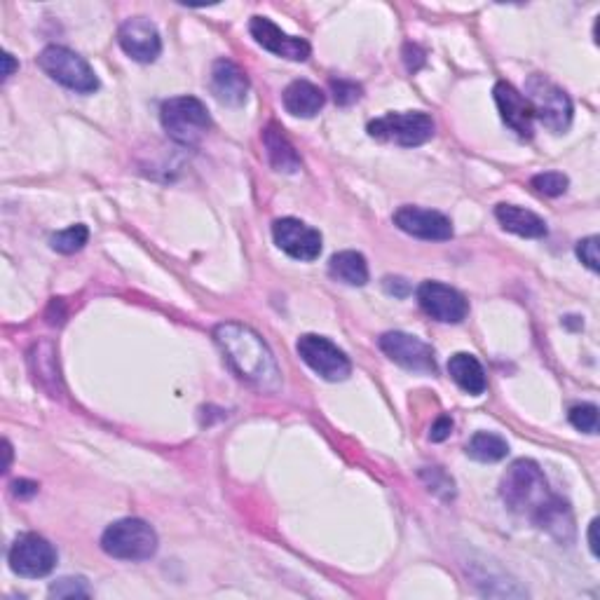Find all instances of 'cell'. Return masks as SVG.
Masks as SVG:
<instances>
[{"label":"cell","instance_id":"obj_1","mask_svg":"<svg viewBox=\"0 0 600 600\" xmlns=\"http://www.w3.org/2000/svg\"><path fill=\"white\" fill-rule=\"evenodd\" d=\"M500 495L514 514L528 516L537 528L561 544L575 540V518L570 504L549 490L544 472L535 460H516L502 476Z\"/></svg>","mask_w":600,"mask_h":600},{"label":"cell","instance_id":"obj_2","mask_svg":"<svg viewBox=\"0 0 600 600\" xmlns=\"http://www.w3.org/2000/svg\"><path fill=\"white\" fill-rule=\"evenodd\" d=\"M214 340L221 347L230 368L263 392H277L282 385L277 359L268 343L247 324L223 322L214 329Z\"/></svg>","mask_w":600,"mask_h":600},{"label":"cell","instance_id":"obj_3","mask_svg":"<svg viewBox=\"0 0 600 600\" xmlns=\"http://www.w3.org/2000/svg\"><path fill=\"white\" fill-rule=\"evenodd\" d=\"M101 549L118 561H148L158 551V533L143 518H120L104 530Z\"/></svg>","mask_w":600,"mask_h":600},{"label":"cell","instance_id":"obj_4","mask_svg":"<svg viewBox=\"0 0 600 600\" xmlns=\"http://www.w3.org/2000/svg\"><path fill=\"white\" fill-rule=\"evenodd\" d=\"M38 66L50 75L54 83L78 94H94L99 90V78L85 57L64 45H47L38 54Z\"/></svg>","mask_w":600,"mask_h":600},{"label":"cell","instance_id":"obj_5","mask_svg":"<svg viewBox=\"0 0 600 600\" xmlns=\"http://www.w3.org/2000/svg\"><path fill=\"white\" fill-rule=\"evenodd\" d=\"M160 120L165 132L181 146H197L211 129L207 106L195 97L167 99L160 108Z\"/></svg>","mask_w":600,"mask_h":600},{"label":"cell","instance_id":"obj_6","mask_svg":"<svg viewBox=\"0 0 600 600\" xmlns=\"http://www.w3.org/2000/svg\"><path fill=\"white\" fill-rule=\"evenodd\" d=\"M525 99L533 106L535 118L542 122L549 132L563 134L572 125V101L563 87H558L547 75H530L525 83Z\"/></svg>","mask_w":600,"mask_h":600},{"label":"cell","instance_id":"obj_7","mask_svg":"<svg viewBox=\"0 0 600 600\" xmlns=\"http://www.w3.org/2000/svg\"><path fill=\"white\" fill-rule=\"evenodd\" d=\"M368 134L378 141H390L404 148H415L434 136V120L422 111L387 113L368 122Z\"/></svg>","mask_w":600,"mask_h":600},{"label":"cell","instance_id":"obj_8","mask_svg":"<svg viewBox=\"0 0 600 600\" xmlns=\"http://www.w3.org/2000/svg\"><path fill=\"white\" fill-rule=\"evenodd\" d=\"M296 350L300 359L315 371L319 378L329 380V383H340L352 373V361L347 354L340 350L336 343L329 338L317 336V333H305L298 338Z\"/></svg>","mask_w":600,"mask_h":600},{"label":"cell","instance_id":"obj_9","mask_svg":"<svg viewBox=\"0 0 600 600\" xmlns=\"http://www.w3.org/2000/svg\"><path fill=\"white\" fill-rule=\"evenodd\" d=\"M10 570L19 577L26 579H38L50 575L57 565V551L45 537L36 533H24L12 542L10 554H8Z\"/></svg>","mask_w":600,"mask_h":600},{"label":"cell","instance_id":"obj_10","mask_svg":"<svg viewBox=\"0 0 600 600\" xmlns=\"http://www.w3.org/2000/svg\"><path fill=\"white\" fill-rule=\"evenodd\" d=\"M418 303L425 315L443 324H460L469 315V303L458 289L443 282H422L418 286Z\"/></svg>","mask_w":600,"mask_h":600},{"label":"cell","instance_id":"obj_11","mask_svg":"<svg viewBox=\"0 0 600 600\" xmlns=\"http://www.w3.org/2000/svg\"><path fill=\"white\" fill-rule=\"evenodd\" d=\"M380 350L390 357L394 364L408 368L415 373H436V357L432 345L418 336L404 331H390L380 336Z\"/></svg>","mask_w":600,"mask_h":600},{"label":"cell","instance_id":"obj_12","mask_svg":"<svg viewBox=\"0 0 600 600\" xmlns=\"http://www.w3.org/2000/svg\"><path fill=\"white\" fill-rule=\"evenodd\" d=\"M272 237H275L277 247L286 256L296 258V261L312 263L322 254V235H319V230L310 228L308 223L298 221V218H279L272 225Z\"/></svg>","mask_w":600,"mask_h":600},{"label":"cell","instance_id":"obj_13","mask_svg":"<svg viewBox=\"0 0 600 600\" xmlns=\"http://www.w3.org/2000/svg\"><path fill=\"white\" fill-rule=\"evenodd\" d=\"M394 225L401 233L427 242H448L453 237V223L448 216L434 209L411 207V204L394 211Z\"/></svg>","mask_w":600,"mask_h":600},{"label":"cell","instance_id":"obj_14","mask_svg":"<svg viewBox=\"0 0 600 600\" xmlns=\"http://www.w3.org/2000/svg\"><path fill=\"white\" fill-rule=\"evenodd\" d=\"M118 43L127 57L139 64H153L162 52V38L158 26L146 17H132L122 22L118 31Z\"/></svg>","mask_w":600,"mask_h":600},{"label":"cell","instance_id":"obj_15","mask_svg":"<svg viewBox=\"0 0 600 600\" xmlns=\"http://www.w3.org/2000/svg\"><path fill=\"white\" fill-rule=\"evenodd\" d=\"M249 31L263 50L277 54V57L282 59L305 61L312 52L308 40L289 36V33H284L275 22H270L268 17H251Z\"/></svg>","mask_w":600,"mask_h":600},{"label":"cell","instance_id":"obj_16","mask_svg":"<svg viewBox=\"0 0 600 600\" xmlns=\"http://www.w3.org/2000/svg\"><path fill=\"white\" fill-rule=\"evenodd\" d=\"M497 111H500L504 125H507L511 132H516L521 139H530L533 136V122H535V113L530 101L525 99V94L516 90L514 85L509 83H497L493 90Z\"/></svg>","mask_w":600,"mask_h":600},{"label":"cell","instance_id":"obj_17","mask_svg":"<svg viewBox=\"0 0 600 600\" xmlns=\"http://www.w3.org/2000/svg\"><path fill=\"white\" fill-rule=\"evenodd\" d=\"M211 92L225 106H242L249 94V78L242 66L230 59H218L211 66Z\"/></svg>","mask_w":600,"mask_h":600},{"label":"cell","instance_id":"obj_18","mask_svg":"<svg viewBox=\"0 0 600 600\" xmlns=\"http://www.w3.org/2000/svg\"><path fill=\"white\" fill-rule=\"evenodd\" d=\"M495 218L507 233L518 237H528V240H540L547 235V221L537 216L535 211L516 207V204H497Z\"/></svg>","mask_w":600,"mask_h":600},{"label":"cell","instance_id":"obj_19","mask_svg":"<svg viewBox=\"0 0 600 600\" xmlns=\"http://www.w3.org/2000/svg\"><path fill=\"white\" fill-rule=\"evenodd\" d=\"M284 108L296 118H315L326 104L324 92L308 80H293L282 94Z\"/></svg>","mask_w":600,"mask_h":600},{"label":"cell","instance_id":"obj_20","mask_svg":"<svg viewBox=\"0 0 600 600\" xmlns=\"http://www.w3.org/2000/svg\"><path fill=\"white\" fill-rule=\"evenodd\" d=\"M448 375L455 380V385H458L460 390H465L467 394H474V397H479V394L486 392L488 387L486 371H483L481 361L476 359L474 354H467V352L453 354L448 361Z\"/></svg>","mask_w":600,"mask_h":600},{"label":"cell","instance_id":"obj_21","mask_svg":"<svg viewBox=\"0 0 600 600\" xmlns=\"http://www.w3.org/2000/svg\"><path fill=\"white\" fill-rule=\"evenodd\" d=\"M263 143L265 150H268L270 165L277 169V172L284 174H296L300 169V158L296 153V148L291 146V141L286 139L282 129L277 125H268L263 129Z\"/></svg>","mask_w":600,"mask_h":600},{"label":"cell","instance_id":"obj_22","mask_svg":"<svg viewBox=\"0 0 600 600\" xmlns=\"http://www.w3.org/2000/svg\"><path fill=\"white\" fill-rule=\"evenodd\" d=\"M329 275L347 286H364L368 282V263L359 251H340L331 256Z\"/></svg>","mask_w":600,"mask_h":600},{"label":"cell","instance_id":"obj_23","mask_svg":"<svg viewBox=\"0 0 600 600\" xmlns=\"http://www.w3.org/2000/svg\"><path fill=\"white\" fill-rule=\"evenodd\" d=\"M467 455L479 462H500L509 455V443L500 434L476 432L467 443Z\"/></svg>","mask_w":600,"mask_h":600},{"label":"cell","instance_id":"obj_24","mask_svg":"<svg viewBox=\"0 0 600 600\" xmlns=\"http://www.w3.org/2000/svg\"><path fill=\"white\" fill-rule=\"evenodd\" d=\"M90 240V230H87V225L78 223L71 225V228L61 230V233L50 237V247L54 251H59V254H75V251H80Z\"/></svg>","mask_w":600,"mask_h":600},{"label":"cell","instance_id":"obj_25","mask_svg":"<svg viewBox=\"0 0 600 600\" xmlns=\"http://www.w3.org/2000/svg\"><path fill=\"white\" fill-rule=\"evenodd\" d=\"M420 479L427 483V488L432 490L434 495L443 497V500H450V497H455V481L450 479V476L443 472L441 467H425L420 472Z\"/></svg>","mask_w":600,"mask_h":600},{"label":"cell","instance_id":"obj_26","mask_svg":"<svg viewBox=\"0 0 600 600\" xmlns=\"http://www.w3.org/2000/svg\"><path fill=\"white\" fill-rule=\"evenodd\" d=\"M50 596L57 598H90L92 589L85 577H61L50 586Z\"/></svg>","mask_w":600,"mask_h":600},{"label":"cell","instance_id":"obj_27","mask_svg":"<svg viewBox=\"0 0 600 600\" xmlns=\"http://www.w3.org/2000/svg\"><path fill=\"white\" fill-rule=\"evenodd\" d=\"M568 186H570L568 176L561 172H544V174L533 176V188L537 190V193H542L547 197L563 195L565 190H568Z\"/></svg>","mask_w":600,"mask_h":600},{"label":"cell","instance_id":"obj_28","mask_svg":"<svg viewBox=\"0 0 600 600\" xmlns=\"http://www.w3.org/2000/svg\"><path fill=\"white\" fill-rule=\"evenodd\" d=\"M570 422L579 432L596 434L598 432V406L579 404L570 408Z\"/></svg>","mask_w":600,"mask_h":600},{"label":"cell","instance_id":"obj_29","mask_svg":"<svg viewBox=\"0 0 600 600\" xmlns=\"http://www.w3.org/2000/svg\"><path fill=\"white\" fill-rule=\"evenodd\" d=\"M331 92L338 106H352L361 99V85L352 80H331Z\"/></svg>","mask_w":600,"mask_h":600},{"label":"cell","instance_id":"obj_30","mask_svg":"<svg viewBox=\"0 0 600 600\" xmlns=\"http://www.w3.org/2000/svg\"><path fill=\"white\" fill-rule=\"evenodd\" d=\"M598 237L591 235V237H584V240L577 242V258L582 261L586 268H589L591 272H598L600 270V256H598Z\"/></svg>","mask_w":600,"mask_h":600},{"label":"cell","instance_id":"obj_31","mask_svg":"<svg viewBox=\"0 0 600 600\" xmlns=\"http://www.w3.org/2000/svg\"><path fill=\"white\" fill-rule=\"evenodd\" d=\"M450 432H453V418H450V415H439L432 425V429H429V441H434V443L446 441Z\"/></svg>","mask_w":600,"mask_h":600},{"label":"cell","instance_id":"obj_32","mask_svg":"<svg viewBox=\"0 0 600 600\" xmlns=\"http://www.w3.org/2000/svg\"><path fill=\"white\" fill-rule=\"evenodd\" d=\"M404 59H406L408 71H413V73H415L422 64H425V52H422L418 45H411V43H408V45L404 47Z\"/></svg>","mask_w":600,"mask_h":600},{"label":"cell","instance_id":"obj_33","mask_svg":"<svg viewBox=\"0 0 600 600\" xmlns=\"http://www.w3.org/2000/svg\"><path fill=\"white\" fill-rule=\"evenodd\" d=\"M36 493H38V483L26 479H19L12 483V495L19 497V500H26V497H33Z\"/></svg>","mask_w":600,"mask_h":600},{"label":"cell","instance_id":"obj_34","mask_svg":"<svg viewBox=\"0 0 600 600\" xmlns=\"http://www.w3.org/2000/svg\"><path fill=\"white\" fill-rule=\"evenodd\" d=\"M385 289L390 291L392 296L404 298V296H408V291H411V284H408L406 279H401V277H387L385 279Z\"/></svg>","mask_w":600,"mask_h":600},{"label":"cell","instance_id":"obj_35","mask_svg":"<svg viewBox=\"0 0 600 600\" xmlns=\"http://www.w3.org/2000/svg\"><path fill=\"white\" fill-rule=\"evenodd\" d=\"M596 530H598V518H593L591 525H589V547H591V554L598 556V537H596Z\"/></svg>","mask_w":600,"mask_h":600},{"label":"cell","instance_id":"obj_36","mask_svg":"<svg viewBox=\"0 0 600 600\" xmlns=\"http://www.w3.org/2000/svg\"><path fill=\"white\" fill-rule=\"evenodd\" d=\"M3 80H8L12 73H15V68H17V64H15V59H12V54L10 52H5L3 54Z\"/></svg>","mask_w":600,"mask_h":600},{"label":"cell","instance_id":"obj_37","mask_svg":"<svg viewBox=\"0 0 600 600\" xmlns=\"http://www.w3.org/2000/svg\"><path fill=\"white\" fill-rule=\"evenodd\" d=\"M5 458H8V460H5V472H8V469H10V460H12V448H10L8 441H5Z\"/></svg>","mask_w":600,"mask_h":600}]
</instances>
